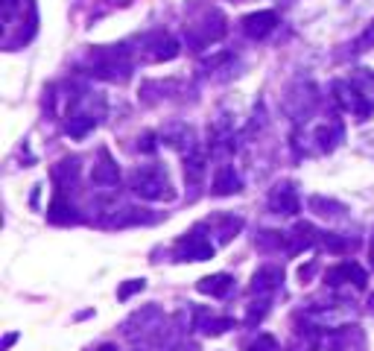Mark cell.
Returning a JSON list of instances; mask_svg holds the SVG:
<instances>
[{"label": "cell", "instance_id": "ba28073f", "mask_svg": "<svg viewBox=\"0 0 374 351\" xmlns=\"http://www.w3.org/2000/svg\"><path fill=\"white\" fill-rule=\"evenodd\" d=\"M117 164L108 158V152H103V164H97L94 167V173H91V179L97 182V184H114L117 182Z\"/></svg>", "mask_w": 374, "mask_h": 351}, {"label": "cell", "instance_id": "7a4b0ae2", "mask_svg": "<svg viewBox=\"0 0 374 351\" xmlns=\"http://www.w3.org/2000/svg\"><path fill=\"white\" fill-rule=\"evenodd\" d=\"M179 255H182V261H208V258H214V246L208 243L205 237L190 234L179 243Z\"/></svg>", "mask_w": 374, "mask_h": 351}, {"label": "cell", "instance_id": "9c48e42d", "mask_svg": "<svg viewBox=\"0 0 374 351\" xmlns=\"http://www.w3.org/2000/svg\"><path fill=\"white\" fill-rule=\"evenodd\" d=\"M231 287V276L219 272V276H208L199 281V293H208V295H225Z\"/></svg>", "mask_w": 374, "mask_h": 351}, {"label": "cell", "instance_id": "6da1fadb", "mask_svg": "<svg viewBox=\"0 0 374 351\" xmlns=\"http://www.w3.org/2000/svg\"><path fill=\"white\" fill-rule=\"evenodd\" d=\"M132 188H135L138 196H144V199H164V196H173L167 188V176H164L158 167H140L132 173Z\"/></svg>", "mask_w": 374, "mask_h": 351}, {"label": "cell", "instance_id": "4fadbf2b", "mask_svg": "<svg viewBox=\"0 0 374 351\" xmlns=\"http://www.w3.org/2000/svg\"><path fill=\"white\" fill-rule=\"evenodd\" d=\"M15 339H18V334H9V337H6V339H3V351H6V348H9V346H12V343H15Z\"/></svg>", "mask_w": 374, "mask_h": 351}, {"label": "cell", "instance_id": "8fae6325", "mask_svg": "<svg viewBox=\"0 0 374 351\" xmlns=\"http://www.w3.org/2000/svg\"><path fill=\"white\" fill-rule=\"evenodd\" d=\"M231 325H234L231 319H214V322H208V325H205V334H223L225 328H231Z\"/></svg>", "mask_w": 374, "mask_h": 351}, {"label": "cell", "instance_id": "5b68a950", "mask_svg": "<svg viewBox=\"0 0 374 351\" xmlns=\"http://www.w3.org/2000/svg\"><path fill=\"white\" fill-rule=\"evenodd\" d=\"M240 191V179H237V173L234 167H219L216 176H214V193L216 196H228V193H237Z\"/></svg>", "mask_w": 374, "mask_h": 351}, {"label": "cell", "instance_id": "30bf717a", "mask_svg": "<svg viewBox=\"0 0 374 351\" xmlns=\"http://www.w3.org/2000/svg\"><path fill=\"white\" fill-rule=\"evenodd\" d=\"M246 351H281V346H278V339L275 337H269V334H260L255 343H251Z\"/></svg>", "mask_w": 374, "mask_h": 351}, {"label": "cell", "instance_id": "7c38bea8", "mask_svg": "<svg viewBox=\"0 0 374 351\" xmlns=\"http://www.w3.org/2000/svg\"><path fill=\"white\" fill-rule=\"evenodd\" d=\"M138 290H144V281H132V284H123V287H120V299H129L132 293H138Z\"/></svg>", "mask_w": 374, "mask_h": 351}, {"label": "cell", "instance_id": "277c9868", "mask_svg": "<svg viewBox=\"0 0 374 351\" xmlns=\"http://www.w3.org/2000/svg\"><path fill=\"white\" fill-rule=\"evenodd\" d=\"M351 278H354L357 287H362V284H366V272H362V269L357 267V263H351V261L339 263V267H334V269H327V281H331V284L351 281Z\"/></svg>", "mask_w": 374, "mask_h": 351}, {"label": "cell", "instance_id": "8992f818", "mask_svg": "<svg viewBox=\"0 0 374 351\" xmlns=\"http://www.w3.org/2000/svg\"><path fill=\"white\" fill-rule=\"evenodd\" d=\"M272 208L278 214H295L299 211V199H295V193H292V188L290 184H278V188H275V193H272Z\"/></svg>", "mask_w": 374, "mask_h": 351}, {"label": "cell", "instance_id": "3957f363", "mask_svg": "<svg viewBox=\"0 0 374 351\" xmlns=\"http://www.w3.org/2000/svg\"><path fill=\"white\" fill-rule=\"evenodd\" d=\"M275 24H278V15H275V12H255V15L243 18V29L249 32L251 38L269 36V32L275 29Z\"/></svg>", "mask_w": 374, "mask_h": 351}, {"label": "cell", "instance_id": "5bb4252c", "mask_svg": "<svg viewBox=\"0 0 374 351\" xmlns=\"http://www.w3.org/2000/svg\"><path fill=\"white\" fill-rule=\"evenodd\" d=\"M97 351H117V348H114V346H100Z\"/></svg>", "mask_w": 374, "mask_h": 351}, {"label": "cell", "instance_id": "52a82bcc", "mask_svg": "<svg viewBox=\"0 0 374 351\" xmlns=\"http://www.w3.org/2000/svg\"><path fill=\"white\" fill-rule=\"evenodd\" d=\"M278 281H284V272H281V269L263 267V269L255 272V284H251V290H255V293H266V290L278 287Z\"/></svg>", "mask_w": 374, "mask_h": 351}]
</instances>
